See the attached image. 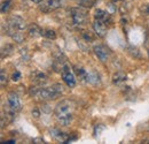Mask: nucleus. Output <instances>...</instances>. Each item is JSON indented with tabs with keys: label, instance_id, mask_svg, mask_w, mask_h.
Wrapping results in <instances>:
<instances>
[{
	"label": "nucleus",
	"instance_id": "15",
	"mask_svg": "<svg viewBox=\"0 0 149 144\" xmlns=\"http://www.w3.org/2000/svg\"><path fill=\"white\" fill-rule=\"evenodd\" d=\"M29 35L31 37H37L39 35H41V30L38 28L36 24H33V25H31L29 28Z\"/></svg>",
	"mask_w": 149,
	"mask_h": 144
},
{
	"label": "nucleus",
	"instance_id": "18",
	"mask_svg": "<svg viewBox=\"0 0 149 144\" xmlns=\"http://www.w3.org/2000/svg\"><path fill=\"white\" fill-rule=\"evenodd\" d=\"M10 4H12V0H3L1 4V13H7L10 7Z\"/></svg>",
	"mask_w": 149,
	"mask_h": 144
},
{
	"label": "nucleus",
	"instance_id": "21",
	"mask_svg": "<svg viewBox=\"0 0 149 144\" xmlns=\"http://www.w3.org/2000/svg\"><path fill=\"white\" fill-rule=\"evenodd\" d=\"M88 32H90V31H84V32H83V37H84L87 42H92V40H93V37L91 36Z\"/></svg>",
	"mask_w": 149,
	"mask_h": 144
},
{
	"label": "nucleus",
	"instance_id": "2",
	"mask_svg": "<svg viewBox=\"0 0 149 144\" xmlns=\"http://www.w3.org/2000/svg\"><path fill=\"white\" fill-rule=\"evenodd\" d=\"M30 95L32 97H38L42 100H52L55 99L58 96L63 93V88L61 84H54L51 88H38V87H32L30 88Z\"/></svg>",
	"mask_w": 149,
	"mask_h": 144
},
{
	"label": "nucleus",
	"instance_id": "10",
	"mask_svg": "<svg viewBox=\"0 0 149 144\" xmlns=\"http://www.w3.org/2000/svg\"><path fill=\"white\" fill-rule=\"evenodd\" d=\"M94 18L97 20V21H102L104 23L110 22V15L103 9H96L95 13H94Z\"/></svg>",
	"mask_w": 149,
	"mask_h": 144
},
{
	"label": "nucleus",
	"instance_id": "11",
	"mask_svg": "<svg viewBox=\"0 0 149 144\" xmlns=\"http://www.w3.org/2000/svg\"><path fill=\"white\" fill-rule=\"evenodd\" d=\"M51 135H52L55 140L61 141V142H63V143H68V142H69L68 135L64 134V133H62V131H60L58 129H52V130H51Z\"/></svg>",
	"mask_w": 149,
	"mask_h": 144
},
{
	"label": "nucleus",
	"instance_id": "26",
	"mask_svg": "<svg viewBox=\"0 0 149 144\" xmlns=\"http://www.w3.org/2000/svg\"><path fill=\"white\" fill-rule=\"evenodd\" d=\"M32 2H35V4H40L41 1H44V0H31Z\"/></svg>",
	"mask_w": 149,
	"mask_h": 144
},
{
	"label": "nucleus",
	"instance_id": "4",
	"mask_svg": "<svg viewBox=\"0 0 149 144\" xmlns=\"http://www.w3.org/2000/svg\"><path fill=\"white\" fill-rule=\"evenodd\" d=\"M61 74H62V78L65 82V84L69 88H74L76 85V76L74 75V73L70 71L68 65H63V67L61 69Z\"/></svg>",
	"mask_w": 149,
	"mask_h": 144
},
{
	"label": "nucleus",
	"instance_id": "3",
	"mask_svg": "<svg viewBox=\"0 0 149 144\" xmlns=\"http://www.w3.org/2000/svg\"><path fill=\"white\" fill-rule=\"evenodd\" d=\"M71 20L76 25H85L87 23V12L81 8H72L71 9Z\"/></svg>",
	"mask_w": 149,
	"mask_h": 144
},
{
	"label": "nucleus",
	"instance_id": "8",
	"mask_svg": "<svg viewBox=\"0 0 149 144\" xmlns=\"http://www.w3.org/2000/svg\"><path fill=\"white\" fill-rule=\"evenodd\" d=\"M8 25L12 27L13 29H16V30H25L26 29V23L23 18H21L19 16H12V18L8 20Z\"/></svg>",
	"mask_w": 149,
	"mask_h": 144
},
{
	"label": "nucleus",
	"instance_id": "1",
	"mask_svg": "<svg viewBox=\"0 0 149 144\" xmlns=\"http://www.w3.org/2000/svg\"><path fill=\"white\" fill-rule=\"evenodd\" d=\"M76 105L72 100L69 99H64L61 100L55 107V118L57 120V122L61 126H68L70 125V122L74 119V112Z\"/></svg>",
	"mask_w": 149,
	"mask_h": 144
},
{
	"label": "nucleus",
	"instance_id": "12",
	"mask_svg": "<svg viewBox=\"0 0 149 144\" xmlns=\"http://www.w3.org/2000/svg\"><path fill=\"white\" fill-rule=\"evenodd\" d=\"M32 81L37 84H45L47 82V76L44 73L40 72H33L32 73Z\"/></svg>",
	"mask_w": 149,
	"mask_h": 144
},
{
	"label": "nucleus",
	"instance_id": "23",
	"mask_svg": "<svg viewBox=\"0 0 149 144\" xmlns=\"http://www.w3.org/2000/svg\"><path fill=\"white\" fill-rule=\"evenodd\" d=\"M32 115H33L35 118H39V115H40V112L38 111L37 108H35V109H32Z\"/></svg>",
	"mask_w": 149,
	"mask_h": 144
},
{
	"label": "nucleus",
	"instance_id": "24",
	"mask_svg": "<svg viewBox=\"0 0 149 144\" xmlns=\"http://www.w3.org/2000/svg\"><path fill=\"white\" fill-rule=\"evenodd\" d=\"M145 45H146V49H147V52H148V56H149V36L146 37V43H145Z\"/></svg>",
	"mask_w": 149,
	"mask_h": 144
},
{
	"label": "nucleus",
	"instance_id": "22",
	"mask_svg": "<svg viewBox=\"0 0 149 144\" xmlns=\"http://www.w3.org/2000/svg\"><path fill=\"white\" fill-rule=\"evenodd\" d=\"M19 77H21V74L19 72H15L13 74V81H19Z\"/></svg>",
	"mask_w": 149,
	"mask_h": 144
},
{
	"label": "nucleus",
	"instance_id": "16",
	"mask_svg": "<svg viewBox=\"0 0 149 144\" xmlns=\"http://www.w3.org/2000/svg\"><path fill=\"white\" fill-rule=\"evenodd\" d=\"M74 73L79 76V78H81V80H86V76H87V72L85 71V69H83V68H80V67H74Z\"/></svg>",
	"mask_w": 149,
	"mask_h": 144
},
{
	"label": "nucleus",
	"instance_id": "9",
	"mask_svg": "<svg viewBox=\"0 0 149 144\" xmlns=\"http://www.w3.org/2000/svg\"><path fill=\"white\" fill-rule=\"evenodd\" d=\"M93 29L95 31V34L99 37H104L107 34V25L104 22L102 21H97L95 20L93 22Z\"/></svg>",
	"mask_w": 149,
	"mask_h": 144
},
{
	"label": "nucleus",
	"instance_id": "13",
	"mask_svg": "<svg viewBox=\"0 0 149 144\" xmlns=\"http://www.w3.org/2000/svg\"><path fill=\"white\" fill-rule=\"evenodd\" d=\"M86 81L91 84H97L100 82V76L99 74L95 72H90L87 73V76H86Z\"/></svg>",
	"mask_w": 149,
	"mask_h": 144
},
{
	"label": "nucleus",
	"instance_id": "7",
	"mask_svg": "<svg viewBox=\"0 0 149 144\" xmlns=\"http://www.w3.org/2000/svg\"><path fill=\"white\" fill-rule=\"evenodd\" d=\"M93 51H94V53H95V55L97 56V59H99L101 62L108 61V59H109V56H110V51H109L104 45H101V44L95 45Z\"/></svg>",
	"mask_w": 149,
	"mask_h": 144
},
{
	"label": "nucleus",
	"instance_id": "19",
	"mask_svg": "<svg viewBox=\"0 0 149 144\" xmlns=\"http://www.w3.org/2000/svg\"><path fill=\"white\" fill-rule=\"evenodd\" d=\"M95 4V0H80L79 1V5L83 6V7H92Z\"/></svg>",
	"mask_w": 149,
	"mask_h": 144
},
{
	"label": "nucleus",
	"instance_id": "17",
	"mask_svg": "<svg viewBox=\"0 0 149 144\" xmlns=\"http://www.w3.org/2000/svg\"><path fill=\"white\" fill-rule=\"evenodd\" d=\"M41 35L45 36L48 39H55L56 38V32L54 30H51V29H47V30H41Z\"/></svg>",
	"mask_w": 149,
	"mask_h": 144
},
{
	"label": "nucleus",
	"instance_id": "14",
	"mask_svg": "<svg viewBox=\"0 0 149 144\" xmlns=\"http://www.w3.org/2000/svg\"><path fill=\"white\" fill-rule=\"evenodd\" d=\"M125 80H126V75L122 72L116 73V74H113V76H112V82H113L115 84H120V83H123Z\"/></svg>",
	"mask_w": 149,
	"mask_h": 144
},
{
	"label": "nucleus",
	"instance_id": "6",
	"mask_svg": "<svg viewBox=\"0 0 149 144\" xmlns=\"http://www.w3.org/2000/svg\"><path fill=\"white\" fill-rule=\"evenodd\" d=\"M7 107L9 109V112H17L21 109V102L19 98L17 97L16 93L10 92L7 96Z\"/></svg>",
	"mask_w": 149,
	"mask_h": 144
},
{
	"label": "nucleus",
	"instance_id": "5",
	"mask_svg": "<svg viewBox=\"0 0 149 144\" xmlns=\"http://www.w3.org/2000/svg\"><path fill=\"white\" fill-rule=\"evenodd\" d=\"M61 6H62L61 0H44L40 2L39 8L44 13H51L57 8H60Z\"/></svg>",
	"mask_w": 149,
	"mask_h": 144
},
{
	"label": "nucleus",
	"instance_id": "20",
	"mask_svg": "<svg viewBox=\"0 0 149 144\" xmlns=\"http://www.w3.org/2000/svg\"><path fill=\"white\" fill-rule=\"evenodd\" d=\"M0 81H1V87H5L7 84V75L5 74V71L1 69V73H0Z\"/></svg>",
	"mask_w": 149,
	"mask_h": 144
},
{
	"label": "nucleus",
	"instance_id": "25",
	"mask_svg": "<svg viewBox=\"0 0 149 144\" xmlns=\"http://www.w3.org/2000/svg\"><path fill=\"white\" fill-rule=\"evenodd\" d=\"M33 142H35V143H36V142H41V143H44V140H42V138H35Z\"/></svg>",
	"mask_w": 149,
	"mask_h": 144
}]
</instances>
